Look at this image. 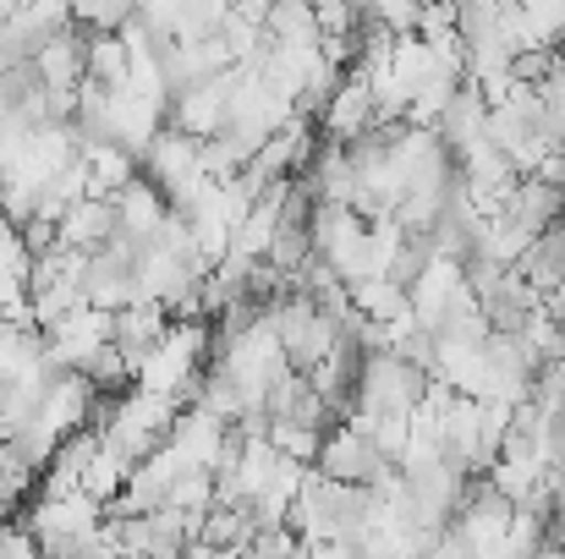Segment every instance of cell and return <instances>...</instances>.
I'll list each match as a JSON object with an SVG mask.
<instances>
[{
    "label": "cell",
    "mask_w": 565,
    "mask_h": 559,
    "mask_svg": "<svg viewBox=\"0 0 565 559\" xmlns=\"http://www.w3.org/2000/svg\"><path fill=\"white\" fill-rule=\"evenodd\" d=\"M544 308H550V313H555V319L565 324V280L555 286V291H550V297H544Z\"/></svg>",
    "instance_id": "obj_4"
},
{
    "label": "cell",
    "mask_w": 565,
    "mask_h": 559,
    "mask_svg": "<svg viewBox=\"0 0 565 559\" xmlns=\"http://www.w3.org/2000/svg\"><path fill=\"white\" fill-rule=\"evenodd\" d=\"M116 214H121V230H132V236H143V241H149V236L171 219V197L138 171L132 182L116 192Z\"/></svg>",
    "instance_id": "obj_2"
},
{
    "label": "cell",
    "mask_w": 565,
    "mask_h": 559,
    "mask_svg": "<svg viewBox=\"0 0 565 559\" xmlns=\"http://www.w3.org/2000/svg\"><path fill=\"white\" fill-rule=\"evenodd\" d=\"M88 77L105 88H127L132 83V44L121 39V28L88 33Z\"/></svg>",
    "instance_id": "obj_3"
},
{
    "label": "cell",
    "mask_w": 565,
    "mask_h": 559,
    "mask_svg": "<svg viewBox=\"0 0 565 559\" xmlns=\"http://www.w3.org/2000/svg\"><path fill=\"white\" fill-rule=\"evenodd\" d=\"M121 230V214H116V197H77L66 214H61V241L66 247H77V252H94V247H105L110 236Z\"/></svg>",
    "instance_id": "obj_1"
}]
</instances>
